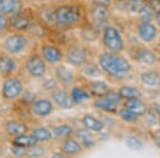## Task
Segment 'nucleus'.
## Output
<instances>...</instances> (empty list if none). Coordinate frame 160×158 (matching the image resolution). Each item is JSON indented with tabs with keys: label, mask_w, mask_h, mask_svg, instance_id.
Returning <instances> with one entry per match:
<instances>
[{
	"label": "nucleus",
	"mask_w": 160,
	"mask_h": 158,
	"mask_svg": "<svg viewBox=\"0 0 160 158\" xmlns=\"http://www.w3.org/2000/svg\"><path fill=\"white\" fill-rule=\"evenodd\" d=\"M24 92V84L18 77L10 76L6 77L1 85V96L7 102H13L20 97Z\"/></svg>",
	"instance_id": "nucleus-3"
},
{
	"label": "nucleus",
	"mask_w": 160,
	"mask_h": 158,
	"mask_svg": "<svg viewBox=\"0 0 160 158\" xmlns=\"http://www.w3.org/2000/svg\"><path fill=\"white\" fill-rule=\"evenodd\" d=\"M139 13H140V17L143 22L149 23L154 17V11L148 6H143L140 11H139Z\"/></svg>",
	"instance_id": "nucleus-33"
},
{
	"label": "nucleus",
	"mask_w": 160,
	"mask_h": 158,
	"mask_svg": "<svg viewBox=\"0 0 160 158\" xmlns=\"http://www.w3.org/2000/svg\"><path fill=\"white\" fill-rule=\"evenodd\" d=\"M104 97H106L107 99H109L110 102L114 103L115 105H120L121 104V100H122V97L120 96L118 92H113V91H109L108 93H106L104 95Z\"/></svg>",
	"instance_id": "nucleus-40"
},
{
	"label": "nucleus",
	"mask_w": 160,
	"mask_h": 158,
	"mask_svg": "<svg viewBox=\"0 0 160 158\" xmlns=\"http://www.w3.org/2000/svg\"><path fill=\"white\" fill-rule=\"evenodd\" d=\"M24 10L22 0H0V14L11 16Z\"/></svg>",
	"instance_id": "nucleus-14"
},
{
	"label": "nucleus",
	"mask_w": 160,
	"mask_h": 158,
	"mask_svg": "<svg viewBox=\"0 0 160 158\" xmlns=\"http://www.w3.org/2000/svg\"><path fill=\"white\" fill-rule=\"evenodd\" d=\"M20 97H22V102L25 104V105H31L33 102H34L35 99H37V95H35L34 92L30 91V90H24V92L22 93V95H20Z\"/></svg>",
	"instance_id": "nucleus-35"
},
{
	"label": "nucleus",
	"mask_w": 160,
	"mask_h": 158,
	"mask_svg": "<svg viewBox=\"0 0 160 158\" xmlns=\"http://www.w3.org/2000/svg\"><path fill=\"white\" fill-rule=\"evenodd\" d=\"M55 75L58 82L63 85H71L74 82V73L65 65H58L55 69Z\"/></svg>",
	"instance_id": "nucleus-15"
},
{
	"label": "nucleus",
	"mask_w": 160,
	"mask_h": 158,
	"mask_svg": "<svg viewBox=\"0 0 160 158\" xmlns=\"http://www.w3.org/2000/svg\"><path fill=\"white\" fill-rule=\"evenodd\" d=\"M102 42L110 53L118 54L124 49V43L120 32L117 28L111 27V26H107L104 29Z\"/></svg>",
	"instance_id": "nucleus-6"
},
{
	"label": "nucleus",
	"mask_w": 160,
	"mask_h": 158,
	"mask_svg": "<svg viewBox=\"0 0 160 158\" xmlns=\"http://www.w3.org/2000/svg\"><path fill=\"white\" fill-rule=\"evenodd\" d=\"M156 144H157V145H158V146L160 147V139L156 138Z\"/></svg>",
	"instance_id": "nucleus-47"
},
{
	"label": "nucleus",
	"mask_w": 160,
	"mask_h": 158,
	"mask_svg": "<svg viewBox=\"0 0 160 158\" xmlns=\"http://www.w3.org/2000/svg\"><path fill=\"white\" fill-rule=\"evenodd\" d=\"M92 18L96 23H104L107 20L109 12H108L107 7L99 6V4H93V8L91 10Z\"/></svg>",
	"instance_id": "nucleus-23"
},
{
	"label": "nucleus",
	"mask_w": 160,
	"mask_h": 158,
	"mask_svg": "<svg viewBox=\"0 0 160 158\" xmlns=\"http://www.w3.org/2000/svg\"><path fill=\"white\" fill-rule=\"evenodd\" d=\"M99 65L107 74L113 77H123L130 71V64L125 58L113 53H105L99 57Z\"/></svg>",
	"instance_id": "nucleus-2"
},
{
	"label": "nucleus",
	"mask_w": 160,
	"mask_h": 158,
	"mask_svg": "<svg viewBox=\"0 0 160 158\" xmlns=\"http://www.w3.org/2000/svg\"><path fill=\"white\" fill-rule=\"evenodd\" d=\"M111 3V0H93V4H99V6L108 7Z\"/></svg>",
	"instance_id": "nucleus-44"
},
{
	"label": "nucleus",
	"mask_w": 160,
	"mask_h": 158,
	"mask_svg": "<svg viewBox=\"0 0 160 158\" xmlns=\"http://www.w3.org/2000/svg\"><path fill=\"white\" fill-rule=\"evenodd\" d=\"M82 35H83V38L84 40H88V41H94L96 40L97 38V32H96V29L94 27H90V28H86L82 32Z\"/></svg>",
	"instance_id": "nucleus-39"
},
{
	"label": "nucleus",
	"mask_w": 160,
	"mask_h": 158,
	"mask_svg": "<svg viewBox=\"0 0 160 158\" xmlns=\"http://www.w3.org/2000/svg\"><path fill=\"white\" fill-rule=\"evenodd\" d=\"M81 122H82V124H83V126L86 128L90 129V130H92V131H96V133L102 131V129H104V127H105L104 122L98 120L97 118H95V116H93L91 115H83Z\"/></svg>",
	"instance_id": "nucleus-19"
},
{
	"label": "nucleus",
	"mask_w": 160,
	"mask_h": 158,
	"mask_svg": "<svg viewBox=\"0 0 160 158\" xmlns=\"http://www.w3.org/2000/svg\"><path fill=\"white\" fill-rule=\"evenodd\" d=\"M3 130L6 131L7 135L14 138V137L19 136V135L27 134L28 130H29V126L24 121L14 119V120H8L3 124Z\"/></svg>",
	"instance_id": "nucleus-11"
},
{
	"label": "nucleus",
	"mask_w": 160,
	"mask_h": 158,
	"mask_svg": "<svg viewBox=\"0 0 160 158\" xmlns=\"http://www.w3.org/2000/svg\"><path fill=\"white\" fill-rule=\"evenodd\" d=\"M52 136L57 139H65L71 137L74 133V129L71 125L62 124V125H57L51 129Z\"/></svg>",
	"instance_id": "nucleus-25"
},
{
	"label": "nucleus",
	"mask_w": 160,
	"mask_h": 158,
	"mask_svg": "<svg viewBox=\"0 0 160 158\" xmlns=\"http://www.w3.org/2000/svg\"><path fill=\"white\" fill-rule=\"evenodd\" d=\"M143 6L144 4H142L141 0H129L128 2V9L133 12H139Z\"/></svg>",
	"instance_id": "nucleus-41"
},
{
	"label": "nucleus",
	"mask_w": 160,
	"mask_h": 158,
	"mask_svg": "<svg viewBox=\"0 0 160 158\" xmlns=\"http://www.w3.org/2000/svg\"><path fill=\"white\" fill-rule=\"evenodd\" d=\"M81 19V11L79 7L73 4L59 6L51 11L50 23L58 27H71L78 24Z\"/></svg>",
	"instance_id": "nucleus-1"
},
{
	"label": "nucleus",
	"mask_w": 160,
	"mask_h": 158,
	"mask_svg": "<svg viewBox=\"0 0 160 158\" xmlns=\"http://www.w3.org/2000/svg\"><path fill=\"white\" fill-rule=\"evenodd\" d=\"M28 38L22 32H15L8 35L3 42V48L7 54L12 56L19 55L27 48Z\"/></svg>",
	"instance_id": "nucleus-4"
},
{
	"label": "nucleus",
	"mask_w": 160,
	"mask_h": 158,
	"mask_svg": "<svg viewBox=\"0 0 160 158\" xmlns=\"http://www.w3.org/2000/svg\"><path fill=\"white\" fill-rule=\"evenodd\" d=\"M9 29V16L0 14V32Z\"/></svg>",
	"instance_id": "nucleus-42"
},
{
	"label": "nucleus",
	"mask_w": 160,
	"mask_h": 158,
	"mask_svg": "<svg viewBox=\"0 0 160 158\" xmlns=\"http://www.w3.org/2000/svg\"><path fill=\"white\" fill-rule=\"evenodd\" d=\"M118 94H120L121 97L125 98V99H133V98H140L141 97V92L139 91L137 88L129 87V85L120 88V90H118Z\"/></svg>",
	"instance_id": "nucleus-28"
},
{
	"label": "nucleus",
	"mask_w": 160,
	"mask_h": 158,
	"mask_svg": "<svg viewBox=\"0 0 160 158\" xmlns=\"http://www.w3.org/2000/svg\"><path fill=\"white\" fill-rule=\"evenodd\" d=\"M25 69L28 75L32 78L41 79L46 75L47 72V65L46 61L40 54H32L27 58L25 62Z\"/></svg>",
	"instance_id": "nucleus-5"
},
{
	"label": "nucleus",
	"mask_w": 160,
	"mask_h": 158,
	"mask_svg": "<svg viewBox=\"0 0 160 158\" xmlns=\"http://www.w3.org/2000/svg\"><path fill=\"white\" fill-rule=\"evenodd\" d=\"M94 106L100 110L107 111V112H115L118 109V105H115L114 103L110 102L109 99H107V98L104 96L95 100Z\"/></svg>",
	"instance_id": "nucleus-29"
},
{
	"label": "nucleus",
	"mask_w": 160,
	"mask_h": 158,
	"mask_svg": "<svg viewBox=\"0 0 160 158\" xmlns=\"http://www.w3.org/2000/svg\"><path fill=\"white\" fill-rule=\"evenodd\" d=\"M31 134L35 137V139L38 140V143H47L53 137L50 129H48L47 127H44V126H38V127L33 128L31 130Z\"/></svg>",
	"instance_id": "nucleus-21"
},
{
	"label": "nucleus",
	"mask_w": 160,
	"mask_h": 158,
	"mask_svg": "<svg viewBox=\"0 0 160 158\" xmlns=\"http://www.w3.org/2000/svg\"><path fill=\"white\" fill-rule=\"evenodd\" d=\"M120 116L123 119L124 121L126 122H137V120H138V116L135 112H132L131 110L127 109V108H124V109H121L120 110Z\"/></svg>",
	"instance_id": "nucleus-32"
},
{
	"label": "nucleus",
	"mask_w": 160,
	"mask_h": 158,
	"mask_svg": "<svg viewBox=\"0 0 160 158\" xmlns=\"http://www.w3.org/2000/svg\"><path fill=\"white\" fill-rule=\"evenodd\" d=\"M137 58H138V60L142 62V63L148 64V65L154 64L155 62H156V55H155L153 51L148 50V49L139 51L138 55H137Z\"/></svg>",
	"instance_id": "nucleus-30"
},
{
	"label": "nucleus",
	"mask_w": 160,
	"mask_h": 158,
	"mask_svg": "<svg viewBox=\"0 0 160 158\" xmlns=\"http://www.w3.org/2000/svg\"><path fill=\"white\" fill-rule=\"evenodd\" d=\"M30 110L37 118H47L53 111V103L48 98H37L30 105Z\"/></svg>",
	"instance_id": "nucleus-9"
},
{
	"label": "nucleus",
	"mask_w": 160,
	"mask_h": 158,
	"mask_svg": "<svg viewBox=\"0 0 160 158\" xmlns=\"http://www.w3.org/2000/svg\"><path fill=\"white\" fill-rule=\"evenodd\" d=\"M50 97L52 102L62 109H72L75 106V103L71 94H68L65 90L57 88V89L50 92Z\"/></svg>",
	"instance_id": "nucleus-10"
},
{
	"label": "nucleus",
	"mask_w": 160,
	"mask_h": 158,
	"mask_svg": "<svg viewBox=\"0 0 160 158\" xmlns=\"http://www.w3.org/2000/svg\"><path fill=\"white\" fill-rule=\"evenodd\" d=\"M89 91L92 93L94 96L102 97L106 93L110 91V88L104 81H91L89 84Z\"/></svg>",
	"instance_id": "nucleus-22"
},
{
	"label": "nucleus",
	"mask_w": 160,
	"mask_h": 158,
	"mask_svg": "<svg viewBox=\"0 0 160 158\" xmlns=\"http://www.w3.org/2000/svg\"><path fill=\"white\" fill-rule=\"evenodd\" d=\"M58 87V80L57 78H46L42 81V88L45 91H53Z\"/></svg>",
	"instance_id": "nucleus-36"
},
{
	"label": "nucleus",
	"mask_w": 160,
	"mask_h": 158,
	"mask_svg": "<svg viewBox=\"0 0 160 158\" xmlns=\"http://www.w3.org/2000/svg\"><path fill=\"white\" fill-rule=\"evenodd\" d=\"M32 22L31 15L22 10L16 14L9 16V28H11L15 32H26L30 28Z\"/></svg>",
	"instance_id": "nucleus-7"
},
{
	"label": "nucleus",
	"mask_w": 160,
	"mask_h": 158,
	"mask_svg": "<svg viewBox=\"0 0 160 158\" xmlns=\"http://www.w3.org/2000/svg\"><path fill=\"white\" fill-rule=\"evenodd\" d=\"M139 34L140 38L145 42H151L153 41L155 37L157 34V30L154 27V25H152L151 23L148 22H142V24L139 27Z\"/></svg>",
	"instance_id": "nucleus-20"
},
{
	"label": "nucleus",
	"mask_w": 160,
	"mask_h": 158,
	"mask_svg": "<svg viewBox=\"0 0 160 158\" xmlns=\"http://www.w3.org/2000/svg\"><path fill=\"white\" fill-rule=\"evenodd\" d=\"M45 154H46L45 147L38 143V144H35V145H33L28 149L27 156L28 157H42Z\"/></svg>",
	"instance_id": "nucleus-31"
},
{
	"label": "nucleus",
	"mask_w": 160,
	"mask_h": 158,
	"mask_svg": "<svg viewBox=\"0 0 160 158\" xmlns=\"http://www.w3.org/2000/svg\"><path fill=\"white\" fill-rule=\"evenodd\" d=\"M126 144L132 150H141L143 147V143L136 137H128L126 139Z\"/></svg>",
	"instance_id": "nucleus-38"
},
{
	"label": "nucleus",
	"mask_w": 160,
	"mask_h": 158,
	"mask_svg": "<svg viewBox=\"0 0 160 158\" xmlns=\"http://www.w3.org/2000/svg\"><path fill=\"white\" fill-rule=\"evenodd\" d=\"M159 46H160V40H159Z\"/></svg>",
	"instance_id": "nucleus-49"
},
{
	"label": "nucleus",
	"mask_w": 160,
	"mask_h": 158,
	"mask_svg": "<svg viewBox=\"0 0 160 158\" xmlns=\"http://www.w3.org/2000/svg\"><path fill=\"white\" fill-rule=\"evenodd\" d=\"M148 7L157 14L160 12V0H148Z\"/></svg>",
	"instance_id": "nucleus-43"
},
{
	"label": "nucleus",
	"mask_w": 160,
	"mask_h": 158,
	"mask_svg": "<svg viewBox=\"0 0 160 158\" xmlns=\"http://www.w3.org/2000/svg\"><path fill=\"white\" fill-rule=\"evenodd\" d=\"M142 82L148 87H159L160 75L156 72H145L141 75Z\"/></svg>",
	"instance_id": "nucleus-27"
},
{
	"label": "nucleus",
	"mask_w": 160,
	"mask_h": 158,
	"mask_svg": "<svg viewBox=\"0 0 160 158\" xmlns=\"http://www.w3.org/2000/svg\"><path fill=\"white\" fill-rule=\"evenodd\" d=\"M156 17H157V23H158V25H159V27H160V12L157 13Z\"/></svg>",
	"instance_id": "nucleus-46"
},
{
	"label": "nucleus",
	"mask_w": 160,
	"mask_h": 158,
	"mask_svg": "<svg viewBox=\"0 0 160 158\" xmlns=\"http://www.w3.org/2000/svg\"><path fill=\"white\" fill-rule=\"evenodd\" d=\"M71 96H72V98H73L75 104L84 103V102H87V100H89L90 98H91L90 93L88 92L87 90L82 89V88H80V87H75V88L72 89Z\"/></svg>",
	"instance_id": "nucleus-26"
},
{
	"label": "nucleus",
	"mask_w": 160,
	"mask_h": 158,
	"mask_svg": "<svg viewBox=\"0 0 160 158\" xmlns=\"http://www.w3.org/2000/svg\"><path fill=\"white\" fill-rule=\"evenodd\" d=\"M75 135H76L77 139L79 140L80 144H81L83 147H87V149H90V147L95 145V139L94 136L92 135V133L90 131V129L88 128H79L75 131Z\"/></svg>",
	"instance_id": "nucleus-17"
},
{
	"label": "nucleus",
	"mask_w": 160,
	"mask_h": 158,
	"mask_svg": "<svg viewBox=\"0 0 160 158\" xmlns=\"http://www.w3.org/2000/svg\"><path fill=\"white\" fill-rule=\"evenodd\" d=\"M40 55L46 61V63L57 64L63 60V53L58 46L53 44H42L40 47Z\"/></svg>",
	"instance_id": "nucleus-8"
},
{
	"label": "nucleus",
	"mask_w": 160,
	"mask_h": 158,
	"mask_svg": "<svg viewBox=\"0 0 160 158\" xmlns=\"http://www.w3.org/2000/svg\"><path fill=\"white\" fill-rule=\"evenodd\" d=\"M17 69V62L12 55L7 53L0 54V75L8 77L12 75Z\"/></svg>",
	"instance_id": "nucleus-13"
},
{
	"label": "nucleus",
	"mask_w": 160,
	"mask_h": 158,
	"mask_svg": "<svg viewBox=\"0 0 160 158\" xmlns=\"http://www.w3.org/2000/svg\"><path fill=\"white\" fill-rule=\"evenodd\" d=\"M10 152H11V154L15 157H26L27 156V153H28V149L18 146V145H14V144H11Z\"/></svg>",
	"instance_id": "nucleus-37"
},
{
	"label": "nucleus",
	"mask_w": 160,
	"mask_h": 158,
	"mask_svg": "<svg viewBox=\"0 0 160 158\" xmlns=\"http://www.w3.org/2000/svg\"><path fill=\"white\" fill-rule=\"evenodd\" d=\"M126 108L135 112L137 115H144L146 113V105L143 102H141L139 98L128 99L125 104Z\"/></svg>",
	"instance_id": "nucleus-24"
},
{
	"label": "nucleus",
	"mask_w": 160,
	"mask_h": 158,
	"mask_svg": "<svg viewBox=\"0 0 160 158\" xmlns=\"http://www.w3.org/2000/svg\"><path fill=\"white\" fill-rule=\"evenodd\" d=\"M153 109L155 110V112L158 115V116H160V105H158V104H154Z\"/></svg>",
	"instance_id": "nucleus-45"
},
{
	"label": "nucleus",
	"mask_w": 160,
	"mask_h": 158,
	"mask_svg": "<svg viewBox=\"0 0 160 158\" xmlns=\"http://www.w3.org/2000/svg\"><path fill=\"white\" fill-rule=\"evenodd\" d=\"M87 58L88 55L86 49L79 46L71 48L66 55V61L74 66H82L87 62Z\"/></svg>",
	"instance_id": "nucleus-12"
},
{
	"label": "nucleus",
	"mask_w": 160,
	"mask_h": 158,
	"mask_svg": "<svg viewBox=\"0 0 160 158\" xmlns=\"http://www.w3.org/2000/svg\"><path fill=\"white\" fill-rule=\"evenodd\" d=\"M83 72L86 75L91 76V77H97L100 75V72H99V69H97V66L94 65V64L88 63V62H86V63L83 64Z\"/></svg>",
	"instance_id": "nucleus-34"
},
{
	"label": "nucleus",
	"mask_w": 160,
	"mask_h": 158,
	"mask_svg": "<svg viewBox=\"0 0 160 158\" xmlns=\"http://www.w3.org/2000/svg\"><path fill=\"white\" fill-rule=\"evenodd\" d=\"M82 151V145L79 141L73 138H65L61 144V152L64 153L66 156H74L78 155Z\"/></svg>",
	"instance_id": "nucleus-16"
},
{
	"label": "nucleus",
	"mask_w": 160,
	"mask_h": 158,
	"mask_svg": "<svg viewBox=\"0 0 160 158\" xmlns=\"http://www.w3.org/2000/svg\"><path fill=\"white\" fill-rule=\"evenodd\" d=\"M38 140L35 139V137L32 134H22L19 136H16L12 139L11 144L14 145H18L22 147H26V149H29V147L38 144Z\"/></svg>",
	"instance_id": "nucleus-18"
},
{
	"label": "nucleus",
	"mask_w": 160,
	"mask_h": 158,
	"mask_svg": "<svg viewBox=\"0 0 160 158\" xmlns=\"http://www.w3.org/2000/svg\"><path fill=\"white\" fill-rule=\"evenodd\" d=\"M55 1H63V0H55Z\"/></svg>",
	"instance_id": "nucleus-48"
}]
</instances>
